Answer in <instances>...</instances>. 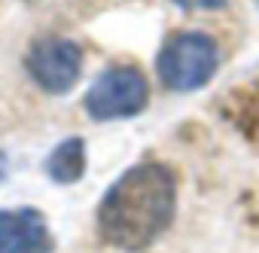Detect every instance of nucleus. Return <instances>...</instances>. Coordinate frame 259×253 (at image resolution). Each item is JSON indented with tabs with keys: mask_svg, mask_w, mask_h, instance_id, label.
<instances>
[{
	"mask_svg": "<svg viewBox=\"0 0 259 253\" xmlns=\"http://www.w3.org/2000/svg\"><path fill=\"white\" fill-rule=\"evenodd\" d=\"M171 4H177L183 10H220V7H226V0H171Z\"/></svg>",
	"mask_w": 259,
	"mask_h": 253,
	"instance_id": "obj_7",
	"label": "nucleus"
},
{
	"mask_svg": "<svg viewBox=\"0 0 259 253\" xmlns=\"http://www.w3.org/2000/svg\"><path fill=\"white\" fill-rule=\"evenodd\" d=\"M55 238L49 220L37 207L0 210V253H52Z\"/></svg>",
	"mask_w": 259,
	"mask_h": 253,
	"instance_id": "obj_5",
	"label": "nucleus"
},
{
	"mask_svg": "<svg viewBox=\"0 0 259 253\" xmlns=\"http://www.w3.org/2000/svg\"><path fill=\"white\" fill-rule=\"evenodd\" d=\"M89 168V150H85V141L82 138H64L61 144H55V150L46 156L43 162V171L52 183L58 186H73L82 180Z\"/></svg>",
	"mask_w": 259,
	"mask_h": 253,
	"instance_id": "obj_6",
	"label": "nucleus"
},
{
	"mask_svg": "<svg viewBox=\"0 0 259 253\" xmlns=\"http://www.w3.org/2000/svg\"><path fill=\"white\" fill-rule=\"evenodd\" d=\"M25 70L46 95H67L82 76V49L70 37H37L25 52Z\"/></svg>",
	"mask_w": 259,
	"mask_h": 253,
	"instance_id": "obj_4",
	"label": "nucleus"
},
{
	"mask_svg": "<svg viewBox=\"0 0 259 253\" xmlns=\"http://www.w3.org/2000/svg\"><path fill=\"white\" fill-rule=\"evenodd\" d=\"M177 217V174L165 162L125 168L101 195L95 226L107 247L122 253L150 250Z\"/></svg>",
	"mask_w": 259,
	"mask_h": 253,
	"instance_id": "obj_1",
	"label": "nucleus"
},
{
	"mask_svg": "<svg viewBox=\"0 0 259 253\" xmlns=\"http://www.w3.org/2000/svg\"><path fill=\"white\" fill-rule=\"evenodd\" d=\"M220 70V46L210 34L201 31H177L171 34L156 58V73L165 89L177 95H189L204 89Z\"/></svg>",
	"mask_w": 259,
	"mask_h": 253,
	"instance_id": "obj_2",
	"label": "nucleus"
},
{
	"mask_svg": "<svg viewBox=\"0 0 259 253\" xmlns=\"http://www.w3.org/2000/svg\"><path fill=\"white\" fill-rule=\"evenodd\" d=\"M150 104V82L135 64H113L98 73L82 98V110L95 122H116L144 113Z\"/></svg>",
	"mask_w": 259,
	"mask_h": 253,
	"instance_id": "obj_3",
	"label": "nucleus"
},
{
	"mask_svg": "<svg viewBox=\"0 0 259 253\" xmlns=\"http://www.w3.org/2000/svg\"><path fill=\"white\" fill-rule=\"evenodd\" d=\"M4 177H7V153L0 150V180H4Z\"/></svg>",
	"mask_w": 259,
	"mask_h": 253,
	"instance_id": "obj_8",
	"label": "nucleus"
}]
</instances>
